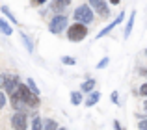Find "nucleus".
Listing matches in <instances>:
<instances>
[{
	"instance_id": "nucleus-1",
	"label": "nucleus",
	"mask_w": 147,
	"mask_h": 130,
	"mask_svg": "<svg viewBox=\"0 0 147 130\" xmlns=\"http://www.w3.org/2000/svg\"><path fill=\"white\" fill-rule=\"evenodd\" d=\"M41 104L39 95H36L34 91H30V87L26 84H19V87L15 89V93L11 95V106L15 112H28V110H37Z\"/></svg>"
},
{
	"instance_id": "nucleus-2",
	"label": "nucleus",
	"mask_w": 147,
	"mask_h": 130,
	"mask_svg": "<svg viewBox=\"0 0 147 130\" xmlns=\"http://www.w3.org/2000/svg\"><path fill=\"white\" fill-rule=\"evenodd\" d=\"M76 22H82V24H91L95 19V13H93V7L90 4H82V6L75 7V13H73Z\"/></svg>"
},
{
	"instance_id": "nucleus-3",
	"label": "nucleus",
	"mask_w": 147,
	"mask_h": 130,
	"mask_svg": "<svg viewBox=\"0 0 147 130\" xmlns=\"http://www.w3.org/2000/svg\"><path fill=\"white\" fill-rule=\"evenodd\" d=\"M88 36V24H82V22H73L67 28V39L73 41V43H78V41L86 39Z\"/></svg>"
},
{
	"instance_id": "nucleus-4",
	"label": "nucleus",
	"mask_w": 147,
	"mask_h": 130,
	"mask_svg": "<svg viewBox=\"0 0 147 130\" xmlns=\"http://www.w3.org/2000/svg\"><path fill=\"white\" fill-rule=\"evenodd\" d=\"M69 26H67V15H54L52 17V21L49 22V30H50V34H54V36H58V34H61L63 30H67Z\"/></svg>"
},
{
	"instance_id": "nucleus-5",
	"label": "nucleus",
	"mask_w": 147,
	"mask_h": 130,
	"mask_svg": "<svg viewBox=\"0 0 147 130\" xmlns=\"http://www.w3.org/2000/svg\"><path fill=\"white\" fill-rule=\"evenodd\" d=\"M19 84H21V78H19V74H15V72H6V74H4L2 87H4V91H6L7 95H13L15 89L19 87Z\"/></svg>"
},
{
	"instance_id": "nucleus-6",
	"label": "nucleus",
	"mask_w": 147,
	"mask_h": 130,
	"mask_svg": "<svg viewBox=\"0 0 147 130\" xmlns=\"http://www.w3.org/2000/svg\"><path fill=\"white\" fill-rule=\"evenodd\" d=\"M11 127H13V130H26L28 128V115L24 112H15L11 115Z\"/></svg>"
},
{
	"instance_id": "nucleus-7",
	"label": "nucleus",
	"mask_w": 147,
	"mask_h": 130,
	"mask_svg": "<svg viewBox=\"0 0 147 130\" xmlns=\"http://www.w3.org/2000/svg\"><path fill=\"white\" fill-rule=\"evenodd\" d=\"M123 19H125V11H121V13H119L117 17H115L114 21L110 22V24H108V26H104V28L100 30V32L97 34V39H100V37H104V36H108V34H110L112 30L115 28V26H119V24H121V22H123Z\"/></svg>"
},
{
	"instance_id": "nucleus-8",
	"label": "nucleus",
	"mask_w": 147,
	"mask_h": 130,
	"mask_svg": "<svg viewBox=\"0 0 147 130\" xmlns=\"http://www.w3.org/2000/svg\"><path fill=\"white\" fill-rule=\"evenodd\" d=\"M90 6L93 7V9L97 11V15H100L102 19L110 17V9H108V6L104 4V0H90Z\"/></svg>"
},
{
	"instance_id": "nucleus-9",
	"label": "nucleus",
	"mask_w": 147,
	"mask_h": 130,
	"mask_svg": "<svg viewBox=\"0 0 147 130\" xmlns=\"http://www.w3.org/2000/svg\"><path fill=\"white\" fill-rule=\"evenodd\" d=\"M65 7H67V6H65V4L61 2V0H52V2H50V9H52L56 15H61Z\"/></svg>"
},
{
	"instance_id": "nucleus-10",
	"label": "nucleus",
	"mask_w": 147,
	"mask_h": 130,
	"mask_svg": "<svg viewBox=\"0 0 147 130\" xmlns=\"http://www.w3.org/2000/svg\"><path fill=\"white\" fill-rule=\"evenodd\" d=\"M99 101H100V93H99V91H91L90 97L86 99V106H88V108H91V106H95Z\"/></svg>"
},
{
	"instance_id": "nucleus-11",
	"label": "nucleus",
	"mask_w": 147,
	"mask_h": 130,
	"mask_svg": "<svg viewBox=\"0 0 147 130\" xmlns=\"http://www.w3.org/2000/svg\"><path fill=\"white\" fill-rule=\"evenodd\" d=\"M134 19H136V11L129 15V22H127V28H125V39H129L130 34H132V26H134Z\"/></svg>"
},
{
	"instance_id": "nucleus-12",
	"label": "nucleus",
	"mask_w": 147,
	"mask_h": 130,
	"mask_svg": "<svg viewBox=\"0 0 147 130\" xmlns=\"http://www.w3.org/2000/svg\"><path fill=\"white\" fill-rule=\"evenodd\" d=\"M80 89L86 91V93H91V91H95V80H93V78H88L86 82L80 86Z\"/></svg>"
},
{
	"instance_id": "nucleus-13",
	"label": "nucleus",
	"mask_w": 147,
	"mask_h": 130,
	"mask_svg": "<svg viewBox=\"0 0 147 130\" xmlns=\"http://www.w3.org/2000/svg\"><path fill=\"white\" fill-rule=\"evenodd\" d=\"M43 130H60V127H58V123L54 119L47 117V119L43 121Z\"/></svg>"
},
{
	"instance_id": "nucleus-14",
	"label": "nucleus",
	"mask_w": 147,
	"mask_h": 130,
	"mask_svg": "<svg viewBox=\"0 0 147 130\" xmlns=\"http://www.w3.org/2000/svg\"><path fill=\"white\" fill-rule=\"evenodd\" d=\"M21 39H22V43H24V47H26V50L30 52V54H32L34 52V43H32V39H30L28 36H26L24 32H21Z\"/></svg>"
},
{
	"instance_id": "nucleus-15",
	"label": "nucleus",
	"mask_w": 147,
	"mask_h": 130,
	"mask_svg": "<svg viewBox=\"0 0 147 130\" xmlns=\"http://www.w3.org/2000/svg\"><path fill=\"white\" fill-rule=\"evenodd\" d=\"M69 99H71V104L73 106H78L80 102H82V91H73Z\"/></svg>"
},
{
	"instance_id": "nucleus-16",
	"label": "nucleus",
	"mask_w": 147,
	"mask_h": 130,
	"mask_svg": "<svg viewBox=\"0 0 147 130\" xmlns=\"http://www.w3.org/2000/svg\"><path fill=\"white\" fill-rule=\"evenodd\" d=\"M0 32H2L4 36H11V34H13V30H11V26L7 24L6 21H2V22H0Z\"/></svg>"
},
{
	"instance_id": "nucleus-17",
	"label": "nucleus",
	"mask_w": 147,
	"mask_h": 130,
	"mask_svg": "<svg viewBox=\"0 0 147 130\" xmlns=\"http://www.w3.org/2000/svg\"><path fill=\"white\" fill-rule=\"evenodd\" d=\"M2 13L6 15V17L9 19L11 22H15V24H19V21H17V19H15V15H13V13H11V11H9V7H7V6H2Z\"/></svg>"
},
{
	"instance_id": "nucleus-18",
	"label": "nucleus",
	"mask_w": 147,
	"mask_h": 130,
	"mask_svg": "<svg viewBox=\"0 0 147 130\" xmlns=\"http://www.w3.org/2000/svg\"><path fill=\"white\" fill-rule=\"evenodd\" d=\"M32 130H43V119L41 117H34L32 119Z\"/></svg>"
},
{
	"instance_id": "nucleus-19",
	"label": "nucleus",
	"mask_w": 147,
	"mask_h": 130,
	"mask_svg": "<svg viewBox=\"0 0 147 130\" xmlns=\"http://www.w3.org/2000/svg\"><path fill=\"white\" fill-rule=\"evenodd\" d=\"M26 86L30 87V91H34V93H36V95H39V87H37V84L34 82L32 78H28V80H26Z\"/></svg>"
},
{
	"instance_id": "nucleus-20",
	"label": "nucleus",
	"mask_w": 147,
	"mask_h": 130,
	"mask_svg": "<svg viewBox=\"0 0 147 130\" xmlns=\"http://www.w3.org/2000/svg\"><path fill=\"white\" fill-rule=\"evenodd\" d=\"M61 63L63 65H76V58H73V56H61Z\"/></svg>"
},
{
	"instance_id": "nucleus-21",
	"label": "nucleus",
	"mask_w": 147,
	"mask_h": 130,
	"mask_svg": "<svg viewBox=\"0 0 147 130\" xmlns=\"http://www.w3.org/2000/svg\"><path fill=\"white\" fill-rule=\"evenodd\" d=\"M108 63H110V58H108V56H104V58L97 63V69H104V67H108Z\"/></svg>"
},
{
	"instance_id": "nucleus-22",
	"label": "nucleus",
	"mask_w": 147,
	"mask_h": 130,
	"mask_svg": "<svg viewBox=\"0 0 147 130\" xmlns=\"http://www.w3.org/2000/svg\"><path fill=\"white\" fill-rule=\"evenodd\" d=\"M138 93H140L142 97H145V99H147V82H145V84H142V87H140V91H138Z\"/></svg>"
},
{
	"instance_id": "nucleus-23",
	"label": "nucleus",
	"mask_w": 147,
	"mask_h": 130,
	"mask_svg": "<svg viewBox=\"0 0 147 130\" xmlns=\"http://www.w3.org/2000/svg\"><path fill=\"white\" fill-rule=\"evenodd\" d=\"M4 106H6V93H2V91H0V110H2Z\"/></svg>"
},
{
	"instance_id": "nucleus-24",
	"label": "nucleus",
	"mask_w": 147,
	"mask_h": 130,
	"mask_svg": "<svg viewBox=\"0 0 147 130\" xmlns=\"http://www.w3.org/2000/svg\"><path fill=\"white\" fill-rule=\"evenodd\" d=\"M138 128H140V130H147V119H142L140 123H138Z\"/></svg>"
},
{
	"instance_id": "nucleus-25",
	"label": "nucleus",
	"mask_w": 147,
	"mask_h": 130,
	"mask_svg": "<svg viewBox=\"0 0 147 130\" xmlns=\"http://www.w3.org/2000/svg\"><path fill=\"white\" fill-rule=\"evenodd\" d=\"M32 2V6H43V4H47L49 0H30Z\"/></svg>"
},
{
	"instance_id": "nucleus-26",
	"label": "nucleus",
	"mask_w": 147,
	"mask_h": 130,
	"mask_svg": "<svg viewBox=\"0 0 147 130\" xmlns=\"http://www.w3.org/2000/svg\"><path fill=\"white\" fill-rule=\"evenodd\" d=\"M110 99H112V102H114V104H117V102H119V97H117V91H114V93L110 95Z\"/></svg>"
},
{
	"instance_id": "nucleus-27",
	"label": "nucleus",
	"mask_w": 147,
	"mask_h": 130,
	"mask_svg": "<svg viewBox=\"0 0 147 130\" xmlns=\"http://www.w3.org/2000/svg\"><path fill=\"white\" fill-rule=\"evenodd\" d=\"M114 128H115V130H123V127L119 125V121H114Z\"/></svg>"
},
{
	"instance_id": "nucleus-28",
	"label": "nucleus",
	"mask_w": 147,
	"mask_h": 130,
	"mask_svg": "<svg viewBox=\"0 0 147 130\" xmlns=\"http://www.w3.org/2000/svg\"><path fill=\"white\" fill-rule=\"evenodd\" d=\"M140 74H142V76H145V78H147V69H140Z\"/></svg>"
},
{
	"instance_id": "nucleus-29",
	"label": "nucleus",
	"mask_w": 147,
	"mask_h": 130,
	"mask_svg": "<svg viewBox=\"0 0 147 130\" xmlns=\"http://www.w3.org/2000/svg\"><path fill=\"white\" fill-rule=\"evenodd\" d=\"M108 2H110V4H114V6H117V4L121 2V0H108Z\"/></svg>"
},
{
	"instance_id": "nucleus-30",
	"label": "nucleus",
	"mask_w": 147,
	"mask_h": 130,
	"mask_svg": "<svg viewBox=\"0 0 147 130\" xmlns=\"http://www.w3.org/2000/svg\"><path fill=\"white\" fill-rule=\"evenodd\" d=\"M61 2H63L65 6H69V4H71V0H61Z\"/></svg>"
},
{
	"instance_id": "nucleus-31",
	"label": "nucleus",
	"mask_w": 147,
	"mask_h": 130,
	"mask_svg": "<svg viewBox=\"0 0 147 130\" xmlns=\"http://www.w3.org/2000/svg\"><path fill=\"white\" fill-rule=\"evenodd\" d=\"M2 82H4V74H0V86H2Z\"/></svg>"
},
{
	"instance_id": "nucleus-32",
	"label": "nucleus",
	"mask_w": 147,
	"mask_h": 130,
	"mask_svg": "<svg viewBox=\"0 0 147 130\" xmlns=\"http://www.w3.org/2000/svg\"><path fill=\"white\" fill-rule=\"evenodd\" d=\"M144 110H145V112H147V101L144 102Z\"/></svg>"
},
{
	"instance_id": "nucleus-33",
	"label": "nucleus",
	"mask_w": 147,
	"mask_h": 130,
	"mask_svg": "<svg viewBox=\"0 0 147 130\" xmlns=\"http://www.w3.org/2000/svg\"><path fill=\"white\" fill-rule=\"evenodd\" d=\"M145 56H147V48H145Z\"/></svg>"
},
{
	"instance_id": "nucleus-34",
	"label": "nucleus",
	"mask_w": 147,
	"mask_h": 130,
	"mask_svg": "<svg viewBox=\"0 0 147 130\" xmlns=\"http://www.w3.org/2000/svg\"><path fill=\"white\" fill-rule=\"evenodd\" d=\"M60 130H67V128H60Z\"/></svg>"
}]
</instances>
